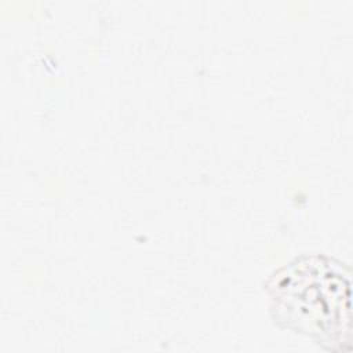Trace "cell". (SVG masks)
Returning a JSON list of instances; mask_svg holds the SVG:
<instances>
[{
    "mask_svg": "<svg viewBox=\"0 0 353 353\" xmlns=\"http://www.w3.org/2000/svg\"><path fill=\"white\" fill-rule=\"evenodd\" d=\"M268 292L277 323L320 341L341 343L349 317V281L325 256H305L274 272Z\"/></svg>",
    "mask_w": 353,
    "mask_h": 353,
    "instance_id": "cell-1",
    "label": "cell"
}]
</instances>
